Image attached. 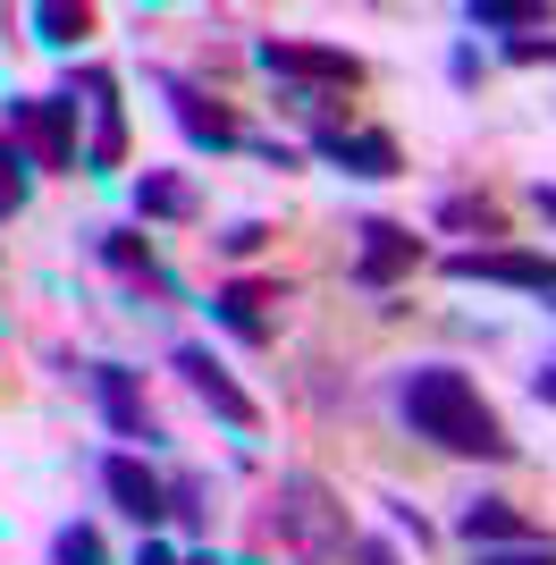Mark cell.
<instances>
[{
	"mask_svg": "<svg viewBox=\"0 0 556 565\" xmlns=\"http://www.w3.org/2000/svg\"><path fill=\"white\" fill-rule=\"evenodd\" d=\"M481 76H489V60H481L472 43H456V51H447V85H463V94H472Z\"/></svg>",
	"mask_w": 556,
	"mask_h": 565,
	"instance_id": "484cf974",
	"label": "cell"
},
{
	"mask_svg": "<svg viewBox=\"0 0 556 565\" xmlns=\"http://www.w3.org/2000/svg\"><path fill=\"white\" fill-rule=\"evenodd\" d=\"M169 372H178V380H185V388H194V397H203L228 430H261V405L236 388V372H228V363H220L211 347H178V354H169Z\"/></svg>",
	"mask_w": 556,
	"mask_h": 565,
	"instance_id": "4fadbf2b",
	"label": "cell"
},
{
	"mask_svg": "<svg viewBox=\"0 0 556 565\" xmlns=\"http://www.w3.org/2000/svg\"><path fill=\"white\" fill-rule=\"evenodd\" d=\"M261 541H278L296 565H346L363 532H354L346 498L329 490L321 472H278L270 507H261Z\"/></svg>",
	"mask_w": 556,
	"mask_h": 565,
	"instance_id": "7a4b0ae2",
	"label": "cell"
},
{
	"mask_svg": "<svg viewBox=\"0 0 556 565\" xmlns=\"http://www.w3.org/2000/svg\"><path fill=\"white\" fill-rule=\"evenodd\" d=\"M254 60L278 76V85H287V110H296L303 127H338V102L371 85V68L354 60V51H338V43H296V34H261Z\"/></svg>",
	"mask_w": 556,
	"mask_h": 565,
	"instance_id": "3957f363",
	"label": "cell"
},
{
	"mask_svg": "<svg viewBox=\"0 0 556 565\" xmlns=\"http://www.w3.org/2000/svg\"><path fill=\"white\" fill-rule=\"evenodd\" d=\"M25 25H34V43H43V51H76L93 34V9H85V0H34Z\"/></svg>",
	"mask_w": 556,
	"mask_h": 565,
	"instance_id": "ac0fdd59",
	"label": "cell"
},
{
	"mask_svg": "<svg viewBox=\"0 0 556 565\" xmlns=\"http://www.w3.org/2000/svg\"><path fill=\"white\" fill-rule=\"evenodd\" d=\"M396 414L414 439H430L439 456H472V465H514V439L498 423V405L481 397V380L456 363H414L396 372Z\"/></svg>",
	"mask_w": 556,
	"mask_h": 565,
	"instance_id": "6da1fadb",
	"label": "cell"
},
{
	"mask_svg": "<svg viewBox=\"0 0 556 565\" xmlns=\"http://www.w3.org/2000/svg\"><path fill=\"white\" fill-rule=\"evenodd\" d=\"M178 565H220V557H211V548H194V557H178Z\"/></svg>",
	"mask_w": 556,
	"mask_h": 565,
	"instance_id": "d6a6232c",
	"label": "cell"
},
{
	"mask_svg": "<svg viewBox=\"0 0 556 565\" xmlns=\"http://www.w3.org/2000/svg\"><path fill=\"white\" fill-rule=\"evenodd\" d=\"M152 94L169 102V118H178V136L194 143V152H245V127H236V118H228V102L211 94L203 76L152 68Z\"/></svg>",
	"mask_w": 556,
	"mask_h": 565,
	"instance_id": "5b68a950",
	"label": "cell"
},
{
	"mask_svg": "<svg viewBox=\"0 0 556 565\" xmlns=\"http://www.w3.org/2000/svg\"><path fill=\"white\" fill-rule=\"evenodd\" d=\"M456 532H463V548H523V541H548L514 498H472L456 515Z\"/></svg>",
	"mask_w": 556,
	"mask_h": 565,
	"instance_id": "9a60e30c",
	"label": "cell"
},
{
	"mask_svg": "<svg viewBox=\"0 0 556 565\" xmlns=\"http://www.w3.org/2000/svg\"><path fill=\"white\" fill-rule=\"evenodd\" d=\"M101 498H110L118 515L136 523V532H152V523L169 515V481L152 465H143V456H127V448H110L101 456Z\"/></svg>",
	"mask_w": 556,
	"mask_h": 565,
	"instance_id": "5bb4252c",
	"label": "cell"
},
{
	"mask_svg": "<svg viewBox=\"0 0 556 565\" xmlns=\"http://www.w3.org/2000/svg\"><path fill=\"white\" fill-rule=\"evenodd\" d=\"M25 194H34V169H25L18 143L0 136V220H18V212H25Z\"/></svg>",
	"mask_w": 556,
	"mask_h": 565,
	"instance_id": "44dd1931",
	"label": "cell"
},
{
	"mask_svg": "<svg viewBox=\"0 0 556 565\" xmlns=\"http://www.w3.org/2000/svg\"><path fill=\"white\" fill-rule=\"evenodd\" d=\"M211 245H220V254H228V262H254L261 245H270V228H261V220H228V228L211 236Z\"/></svg>",
	"mask_w": 556,
	"mask_h": 565,
	"instance_id": "603a6c76",
	"label": "cell"
},
{
	"mask_svg": "<svg viewBox=\"0 0 556 565\" xmlns=\"http://www.w3.org/2000/svg\"><path fill=\"white\" fill-rule=\"evenodd\" d=\"M506 60H514V68H556V34H514Z\"/></svg>",
	"mask_w": 556,
	"mask_h": 565,
	"instance_id": "d4e9b609",
	"label": "cell"
},
{
	"mask_svg": "<svg viewBox=\"0 0 556 565\" xmlns=\"http://www.w3.org/2000/svg\"><path fill=\"white\" fill-rule=\"evenodd\" d=\"M93 405H101L110 439H127V456L161 448V414L143 405V372H127V363H93Z\"/></svg>",
	"mask_w": 556,
	"mask_h": 565,
	"instance_id": "8fae6325",
	"label": "cell"
},
{
	"mask_svg": "<svg viewBox=\"0 0 556 565\" xmlns=\"http://www.w3.org/2000/svg\"><path fill=\"white\" fill-rule=\"evenodd\" d=\"M245 152L270 161V169H296V143H278V136H245Z\"/></svg>",
	"mask_w": 556,
	"mask_h": 565,
	"instance_id": "83f0119b",
	"label": "cell"
},
{
	"mask_svg": "<svg viewBox=\"0 0 556 565\" xmlns=\"http://www.w3.org/2000/svg\"><path fill=\"white\" fill-rule=\"evenodd\" d=\"M203 481H194V472H169V523H185V532H203Z\"/></svg>",
	"mask_w": 556,
	"mask_h": 565,
	"instance_id": "7402d4cb",
	"label": "cell"
},
{
	"mask_svg": "<svg viewBox=\"0 0 556 565\" xmlns=\"http://www.w3.org/2000/svg\"><path fill=\"white\" fill-rule=\"evenodd\" d=\"M472 565H556V541H523V548H472Z\"/></svg>",
	"mask_w": 556,
	"mask_h": 565,
	"instance_id": "cb8c5ba5",
	"label": "cell"
},
{
	"mask_svg": "<svg viewBox=\"0 0 556 565\" xmlns=\"http://www.w3.org/2000/svg\"><path fill=\"white\" fill-rule=\"evenodd\" d=\"M303 152L312 161H329V169H346V178H405V143L388 136V127H312L303 136Z\"/></svg>",
	"mask_w": 556,
	"mask_h": 565,
	"instance_id": "9c48e42d",
	"label": "cell"
},
{
	"mask_svg": "<svg viewBox=\"0 0 556 565\" xmlns=\"http://www.w3.org/2000/svg\"><path fill=\"white\" fill-rule=\"evenodd\" d=\"M278 305H287V279H228V287H211V321L236 338V347H270L278 338Z\"/></svg>",
	"mask_w": 556,
	"mask_h": 565,
	"instance_id": "30bf717a",
	"label": "cell"
},
{
	"mask_svg": "<svg viewBox=\"0 0 556 565\" xmlns=\"http://www.w3.org/2000/svg\"><path fill=\"white\" fill-rule=\"evenodd\" d=\"M354 565H405V557H396L388 541H354Z\"/></svg>",
	"mask_w": 556,
	"mask_h": 565,
	"instance_id": "f1b7e54d",
	"label": "cell"
},
{
	"mask_svg": "<svg viewBox=\"0 0 556 565\" xmlns=\"http://www.w3.org/2000/svg\"><path fill=\"white\" fill-rule=\"evenodd\" d=\"M136 565H178V548H161L152 532H143V548H136Z\"/></svg>",
	"mask_w": 556,
	"mask_h": 565,
	"instance_id": "f546056e",
	"label": "cell"
},
{
	"mask_svg": "<svg viewBox=\"0 0 556 565\" xmlns=\"http://www.w3.org/2000/svg\"><path fill=\"white\" fill-rule=\"evenodd\" d=\"M51 565H110L101 523H60V532H51Z\"/></svg>",
	"mask_w": 556,
	"mask_h": 565,
	"instance_id": "ffe728a7",
	"label": "cell"
},
{
	"mask_svg": "<svg viewBox=\"0 0 556 565\" xmlns=\"http://www.w3.org/2000/svg\"><path fill=\"white\" fill-rule=\"evenodd\" d=\"M203 194L185 169H136V220H194Z\"/></svg>",
	"mask_w": 556,
	"mask_h": 565,
	"instance_id": "2e32d148",
	"label": "cell"
},
{
	"mask_svg": "<svg viewBox=\"0 0 556 565\" xmlns=\"http://www.w3.org/2000/svg\"><path fill=\"white\" fill-rule=\"evenodd\" d=\"M532 397H539V405H556V363H548V372H532Z\"/></svg>",
	"mask_w": 556,
	"mask_h": 565,
	"instance_id": "4dcf8cb0",
	"label": "cell"
},
{
	"mask_svg": "<svg viewBox=\"0 0 556 565\" xmlns=\"http://www.w3.org/2000/svg\"><path fill=\"white\" fill-rule=\"evenodd\" d=\"M532 203H539V220L556 228V186H532Z\"/></svg>",
	"mask_w": 556,
	"mask_h": 565,
	"instance_id": "1f68e13d",
	"label": "cell"
},
{
	"mask_svg": "<svg viewBox=\"0 0 556 565\" xmlns=\"http://www.w3.org/2000/svg\"><path fill=\"white\" fill-rule=\"evenodd\" d=\"M0 136L25 152V169H85V143H76V94H9Z\"/></svg>",
	"mask_w": 556,
	"mask_h": 565,
	"instance_id": "277c9868",
	"label": "cell"
},
{
	"mask_svg": "<svg viewBox=\"0 0 556 565\" xmlns=\"http://www.w3.org/2000/svg\"><path fill=\"white\" fill-rule=\"evenodd\" d=\"M388 523H396V532H405L414 548H439V532H430V523H421L414 507H405V498H388Z\"/></svg>",
	"mask_w": 556,
	"mask_h": 565,
	"instance_id": "4316f807",
	"label": "cell"
},
{
	"mask_svg": "<svg viewBox=\"0 0 556 565\" xmlns=\"http://www.w3.org/2000/svg\"><path fill=\"white\" fill-rule=\"evenodd\" d=\"M439 270L456 287H523V296H556V254H523V245H456Z\"/></svg>",
	"mask_w": 556,
	"mask_h": 565,
	"instance_id": "ba28073f",
	"label": "cell"
},
{
	"mask_svg": "<svg viewBox=\"0 0 556 565\" xmlns=\"http://www.w3.org/2000/svg\"><path fill=\"white\" fill-rule=\"evenodd\" d=\"M430 228H447V236H506V203H498V194H439V212H430Z\"/></svg>",
	"mask_w": 556,
	"mask_h": 565,
	"instance_id": "e0dca14e",
	"label": "cell"
},
{
	"mask_svg": "<svg viewBox=\"0 0 556 565\" xmlns=\"http://www.w3.org/2000/svg\"><path fill=\"white\" fill-rule=\"evenodd\" d=\"M421 270V236L388 212H363L354 220V287L363 296H396V287Z\"/></svg>",
	"mask_w": 556,
	"mask_h": 565,
	"instance_id": "8992f818",
	"label": "cell"
},
{
	"mask_svg": "<svg viewBox=\"0 0 556 565\" xmlns=\"http://www.w3.org/2000/svg\"><path fill=\"white\" fill-rule=\"evenodd\" d=\"M93 254H101V270H110L118 287H136V296H152V305H185L178 270H169L136 228H93Z\"/></svg>",
	"mask_w": 556,
	"mask_h": 565,
	"instance_id": "7c38bea8",
	"label": "cell"
},
{
	"mask_svg": "<svg viewBox=\"0 0 556 565\" xmlns=\"http://www.w3.org/2000/svg\"><path fill=\"white\" fill-rule=\"evenodd\" d=\"M463 25H472V34H539V25H548V0H472V9H463Z\"/></svg>",
	"mask_w": 556,
	"mask_h": 565,
	"instance_id": "d6986e66",
	"label": "cell"
},
{
	"mask_svg": "<svg viewBox=\"0 0 556 565\" xmlns=\"http://www.w3.org/2000/svg\"><path fill=\"white\" fill-rule=\"evenodd\" d=\"M68 94H85V178H110V169H127V102H118V68H101V60H85V68L68 76Z\"/></svg>",
	"mask_w": 556,
	"mask_h": 565,
	"instance_id": "52a82bcc",
	"label": "cell"
}]
</instances>
